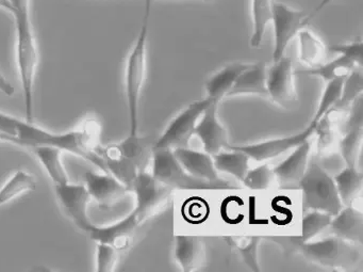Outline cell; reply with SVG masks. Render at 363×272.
I'll return each instance as SVG.
<instances>
[{"instance_id":"15","label":"cell","mask_w":363,"mask_h":272,"mask_svg":"<svg viewBox=\"0 0 363 272\" xmlns=\"http://www.w3.org/2000/svg\"><path fill=\"white\" fill-rule=\"evenodd\" d=\"M310 152L311 144L308 139L301 142L282 163L274 168L276 182L281 190H298L299 183L309 165Z\"/></svg>"},{"instance_id":"26","label":"cell","mask_w":363,"mask_h":272,"mask_svg":"<svg viewBox=\"0 0 363 272\" xmlns=\"http://www.w3.org/2000/svg\"><path fill=\"white\" fill-rule=\"evenodd\" d=\"M337 195L344 206H350L362 191L363 173L357 167H346L333 178Z\"/></svg>"},{"instance_id":"6","label":"cell","mask_w":363,"mask_h":272,"mask_svg":"<svg viewBox=\"0 0 363 272\" xmlns=\"http://www.w3.org/2000/svg\"><path fill=\"white\" fill-rule=\"evenodd\" d=\"M303 210H320L335 216L343 207L333 178L318 163H309L299 183Z\"/></svg>"},{"instance_id":"12","label":"cell","mask_w":363,"mask_h":272,"mask_svg":"<svg viewBox=\"0 0 363 272\" xmlns=\"http://www.w3.org/2000/svg\"><path fill=\"white\" fill-rule=\"evenodd\" d=\"M84 185L90 195L92 203L101 210H109L120 203L128 193V187L125 186L116 176L107 171H86L84 174Z\"/></svg>"},{"instance_id":"29","label":"cell","mask_w":363,"mask_h":272,"mask_svg":"<svg viewBox=\"0 0 363 272\" xmlns=\"http://www.w3.org/2000/svg\"><path fill=\"white\" fill-rule=\"evenodd\" d=\"M358 65L354 61L348 59L347 57L337 55V58L331 61H325L323 65L316 67H311L305 71L295 72V74L301 75L315 76V77L322 78L325 82L337 80V78L346 77L350 72L354 69H358Z\"/></svg>"},{"instance_id":"21","label":"cell","mask_w":363,"mask_h":272,"mask_svg":"<svg viewBox=\"0 0 363 272\" xmlns=\"http://www.w3.org/2000/svg\"><path fill=\"white\" fill-rule=\"evenodd\" d=\"M154 143L148 138L140 137L139 134H129L128 137L123 141L111 144V146L121 156L135 163L140 171H146L148 165L152 163Z\"/></svg>"},{"instance_id":"8","label":"cell","mask_w":363,"mask_h":272,"mask_svg":"<svg viewBox=\"0 0 363 272\" xmlns=\"http://www.w3.org/2000/svg\"><path fill=\"white\" fill-rule=\"evenodd\" d=\"M271 25L274 31L273 62H275L284 56L291 42L309 23L307 14L303 10L294 9L286 4L274 0Z\"/></svg>"},{"instance_id":"36","label":"cell","mask_w":363,"mask_h":272,"mask_svg":"<svg viewBox=\"0 0 363 272\" xmlns=\"http://www.w3.org/2000/svg\"><path fill=\"white\" fill-rule=\"evenodd\" d=\"M95 271L112 272L118 267L120 251L110 244L95 242Z\"/></svg>"},{"instance_id":"41","label":"cell","mask_w":363,"mask_h":272,"mask_svg":"<svg viewBox=\"0 0 363 272\" xmlns=\"http://www.w3.org/2000/svg\"><path fill=\"white\" fill-rule=\"evenodd\" d=\"M152 1H154V0H152Z\"/></svg>"},{"instance_id":"39","label":"cell","mask_w":363,"mask_h":272,"mask_svg":"<svg viewBox=\"0 0 363 272\" xmlns=\"http://www.w3.org/2000/svg\"><path fill=\"white\" fill-rule=\"evenodd\" d=\"M333 1H335V0H320V4L316 6V8L313 10V12L310 13L309 16H307L308 23L311 22L312 18H313L316 14H318L320 11H323L325 8L328 7V6L330 5L331 3H333Z\"/></svg>"},{"instance_id":"13","label":"cell","mask_w":363,"mask_h":272,"mask_svg":"<svg viewBox=\"0 0 363 272\" xmlns=\"http://www.w3.org/2000/svg\"><path fill=\"white\" fill-rule=\"evenodd\" d=\"M315 124L310 123L307 129H303V131L288 136V137L275 138V139L265 140V141L258 142V143L242 144V146L229 144L228 150L242 151L252 161L262 163V161L280 156V155L296 148L301 142L310 139V137L315 133Z\"/></svg>"},{"instance_id":"23","label":"cell","mask_w":363,"mask_h":272,"mask_svg":"<svg viewBox=\"0 0 363 272\" xmlns=\"http://www.w3.org/2000/svg\"><path fill=\"white\" fill-rule=\"evenodd\" d=\"M30 150L54 186L69 182V176L63 163L65 152L54 146H35Z\"/></svg>"},{"instance_id":"22","label":"cell","mask_w":363,"mask_h":272,"mask_svg":"<svg viewBox=\"0 0 363 272\" xmlns=\"http://www.w3.org/2000/svg\"><path fill=\"white\" fill-rule=\"evenodd\" d=\"M250 63L233 62L216 72L206 82V92L208 99L220 103L227 97L238 76L250 67Z\"/></svg>"},{"instance_id":"27","label":"cell","mask_w":363,"mask_h":272,"mask_svg":"<svg viewBox=\"0 0 363 272\" xmlns=\"http://www.w3.org/2000/svg\"><path fill=\"white\" fill-rule=\"evenodd\" d=\"M345 135L339 142L340 154L348 167H357L363 144V122H346Z\"/></svg>"},{"instance_id":"14","label":"cell","mask_w":363,"mask_h":272,"mask_svg":"<svg viewBox=\"0 0 363 272\" xmlns=\"http://www.w3.org/2000/svg\"><path fill=\"white\" fill-rule=\"evenodd\" d=\"M141 224V221L133 210L116 222L104 225L94 224L88 236L93 241L110 244L121 252L131 246Z\"/></svg>"},{"instance_id":"38","label":"cell","mask_w":363,"mask_h":272,"mask_svg":"<svg viewBox=\"0 0 363 272\" xmlns=\"http://www.w3.org/2000/svg\"><path fill=\"white\" fill-rule=\"evenodd\" d=\"M0 93H3L6 97H13L16 93V88L8 80V78L4 75L3 72L0 71Z\"/></svg>"},{"instance_id":"1","label":"cell","mask_w":363,"mask_h":272,"mask_svg":"<svg viewBox=\"0 0 363 272\" xmlns=\"http://www.w3.org/2000/svg\"><path fill=\"white\" fill-rule=\"evenodd\" d=\"M101 123L92 116L84 119L74 129L59 133L44 129L35 121L0 111V141L4 143L27 148L54 146L105 171L101 157Z\"/></svg>"},{"instance_id":"5","label":"cell","mask_w":363,"mask_h":272,"mask_svg":"<svg viewBox=\"0 0 363 272\" xmlns=\"http://www.w3.org/2000/svg\"><path fill=\"white\" fill-rule=\"evenodd\" d=\"M292 242L297 252L301 253L306 259L329 269H352L362 259V253L358 244L346 241L337 236L318 241L301 242L293 239Z\"/></svg>"},{"instance_id":"33","label":"cell","mask_w":363,"mask_h":272,"mask_svg":"<svg viewBox=\"0 0 363 272\" xmlns=\"http://www.w3.org/2000/svg\"><path fill=\"white\" fill-rule=\"evenodd\" d=\"M333 217L330 214L320 210H308L301 221V235L293 239L301 242L309 241L329 227Z\"/></svg>"},{"instance_id":"3","label":"cell","mask_w":363,"mask_h":272,"mask_svg":"<svg viewBox=\"0 0 363 272\" xmlns=\"http://www.w3.org/2000/svg\"><path fill=\"white\" fill-rule=\"evenodd\" d=\"M152 4V0H145V11L141 28L127 57L125 65V95L128 109L130 135L139 134L140 101L147 70V40Z\"/></svg>"},{"instance_id":"25","label":"cell","mask_w":363,"mask_h":272,"mask_svg":"<svg viewBox=\"0 0 363 272\" xmlns=\"http://www.w3.org/2000/svg\"><path fill=\"white\" fill-rule=\"evenodd\" d=\"M296 38L298 39V58L301 63L316 67L326 61L328 48L315 33L305 27Z\"/></svg>"},{"instance_id":"2","label":"cell","mask_w":363,"mask_h":272,"mask_svg":"<svg viewBox=\"0 0 363 272\" xmlns=\"http://www.w3.org/2000/svg\"><path fill=\"white\" fill-rule=\"evenodd\" d=\"M16 27V62L26 119L35 121V86L40 63L39 46L30 16V0H10Z\"/></svg>"},{"instance_id":"18","label":"cell","mask_w":363,"mask_h":272,"mask_svg":"<svg viewBox=\"0 0 363 272\" xmlns=\"http://www.w3.org/2000/svg\"><path fill=\"white\" fill-rule=\"evenodd\" d=\"M173 154L178 163L195 178L210 182L222 180L218 176V170L214 167L212 155L190 148H175L173 150Z\"/></svg>"},{"instance_id":"37","label":"cell","mask_w":363,"mask_h":272,"mask_svg":"<svg viewBox=\"0 0 363 272\" xmlns=\"http://www.w3.org/2000/svg\"><path fill=\"white\" fill-rule=\"evenodd\" d=\"M327 48H328V52L347 57L348 59L354 61L358 67H362L363 43L361 39L350 42V43L333 44Z\"/></svg>"},{"instance_id":"17","label":"cell","mask_w":363,"mask_h":272,"mask_svg":"<svg viewBox=\"0 0 363 272\" xmlns=\"http://www.w3.org/2000/svg\"><path fill=\"white\" fill-rule=\"evenodd\" d=\"M174 252L176 261L184 272L196 271L207 261L205 242L199 236H176Z\"/></svg>"},{"instance_id":"19","label":"cell","mask_w":363,"mask_h":272,"mask_svg":"<svg viewBox=\"0 0 363 272\" xmlns=\"http://www.w3.org/2000/svg\"><path fill=\"white\" fill-rule=\"evenodd\" d=\"M331 232L333 236L352 244H363V214L354 206H345L331 219Z\"/></svg>"},{"instance_id":"34","label":"cell","mask_w":363,"mask_h":272,"mask_svg":"<svg viewBox=\"0 0 363 272\" xmlns=\"http://www.w3.org/2000/svg\"><path fill=\"white\" fill-rule=\"evenodd\" d=\"M363 93V74L361 67L354 69L350 72L343 82V88H342L341 97L337 102L333 111L337 110L345 109L348 106L352 105L359 97Z\"/></svg>"},{"instance_id":"30","label":"cell","mask_w":363,"mask_h":272,"mask_svg":"<svg viewBox=\"0 0 363 272\" xmlns=\"http://www.w3.org/2000/svg\"><path fill=\"white\" fill-rule=\"evenodd\" d=\"M229 151L230 152H220L212 155L214 167L218 172L230 174L242 182L250 170V158L242 151Z\"/></svg>"},{"instance_id":"11","label":"cell","mask_w":363,"mask_h":272,"mask_svg":"<svg viewBox=\"0 0 363 272\" xmlns=\"http://www.w3.org/2000/svg\"><path fill=\"white\" fill-rule=\"evenodd\" d=\"M171 190L169 187L158 182L147 170L138 174L131 185L130 192L135 197V207L133 210L141 223L163 205L169 197Z\"/></svg>"},{"instance_id":"9","label":"cell","mask_w":363,"mask_h":272,"mask_svg":"<svg viewBox=\"0 0 363 272\" xmlns=\"http://www.w3.org/2000/svg\"><path fill=\"white\" fill-rule=\"evenodd\" d=\"M54 188L61 210L78 229L88 235L95 223L89 216L92 200L84 183L75 184L69 180L65 184L54 186Z\"/></svg>"},{"instance_id":"4","label":"cell","mask_w":363,"mask_h":272,"mask_svg":"<svg viewBox=\"0 0 363 272\" xmlns=\"http://www.w3.org/2000/svg\"><path fill=\"white\" fill-rule=\"evenodd\" d=\"M152 174L169 189L186 191L235 190L239 187L225 180L210 182L189 173L175 158L171 148H152Z\"/></svg>"},{"instance_id":"24","label":"cell","mask_w":363,"mask_h":272,"mask_svg":"<svg viewBox=\"0 0 363 272\" xmlns=\"http://www.w3.org/2000/svg\"><path fill=\"white\" fill-rule=\"evenodd\" d=\"M37 178L26 170H18L0 186V208L37 188Z\"/></svg>"},{"instance_id":"35","label":"cell","mask_w":363,"mask_h":272,"mask_svg":"<svg viewBox=\"0 0 363 272\" xmlns=\"http://www.w3.org/2000/svg\"><path fill=\"white\" fill-rule=\"evenodd\" d=\"M274 180H275V175H274L273 169L267 163H263L259 167L248 170L242 183L250 190L263 191L272 186Z\"/></svg>"},{"instance_id":"32","label":"cell","mask_w":363,"mask_h":272,"mask_svg":"<svg viewBox=\"0 0 363 272\" xmlns=\"http://www.w3.org/2000/svg\"><path fill=\"white\" fill-rule=\"evenodd\" d=\"M344 80H345V77L337 78V80L326 82V86H325L324 91H323L318 109H316L315 114L310 122L311 124H318L320 119L329 114V112L333 111V108L335 107L340 97H341Z\"/></svg>"},{"instance_id":"7","label":"cell","mask_w":363,"mask_h":272,"mask_svg":"<svg viewBox=\"0 0 363 272\" xmlns=\"http://www.w3.org/2000/svg\"><path fill=\"white\" fill-rule=\"evenodd\" d=\"M212 99H206L190 104L169 123L164 133L154 143L155 148H189L191 138L194 136L195 127L203 111L207 109ZM216 103V102H214Z\"/></svg>"},{"instance_id":"16","label":"cell","mask_w":363,"mask_h":272,"mask_svg":"<svg viewBox=\"0 0 363 272\" xmlns=\"http://www.w3.org/2000/svg\"><path fill=\"white\" fill-rule=\"evenodd\" d=\"M218 103H212L203 111L195 127L194 136L201 140L203 151L209 155L218 154L228 148L229 136L226 127L218 118Z\"/></svg>"},{"instance_id":"40","label":"cell","mask_w":363,"mask_h":272,"mask_svg":"<svg viewBox=\"0 0 363 272\" xmlns=\"http://www.w3.org/2000/svg\"><path fill=\"white\" fill-rule=\"evenodd\" d=\"M0 10H3V11L7 12L8 14L12 16L13 7H12L11 1L10 0H0Z\"/></svg>"},{"instance_id":"20","label":"cell","mask_w":363,"mask_h":272,"mask_svg":"<svg viewBox=\"0 0 363 272\" xmlns=\"http://www.w3.org/2000/svg\"><path fill=\"white\" fill-rule=\"evenodd\" d=\"M267 65L264 62L250 63L233 84L227 97L256 94L267 97Z\"/></svg>"},{"instance_id":"31","label":"cell","mask_w":363,"mask_h":272,"mask_svg":"<svg viewBox=\"0 0 363 272\" xmlns=\"http://www.w3.org/2000/svg\"><path fill=\"white\" fill-rule=\"evenodd\" d=\"M227 244L238 251L242 261L250 270L255 272L261 271L259 263V244L261 242L260 236H228L225 237Z\"/></svg>"},{"instance_id":"10","label":"cell","mask_w":363,"mask_h":272,"mask_svg":"<svg viewBox=\"0 0 363 272\" xmlns=\"http://www.w3.org/2000/svg\"><path fill=\"white\" fill-rule=\"evenodd\" d=\"M295 75L292 59L286 56L267 70V97L284 109H293L298 104Z\"/></svg>"},{"instance_id":"28","label":"cell","mask_w":363,"mask_h":272,"mask_svg":"<svg viewBox=\"0 0 363 272\" xmlns=\"http://www.w3.org/2000/svg\"><path fill=\"white\" fill-rule=\"evenodd\" d=\"M274 0H252V33L250 38V46L252 48H260L267 27L271 25L273 18Z\"/></svg>"}]
</instances>
